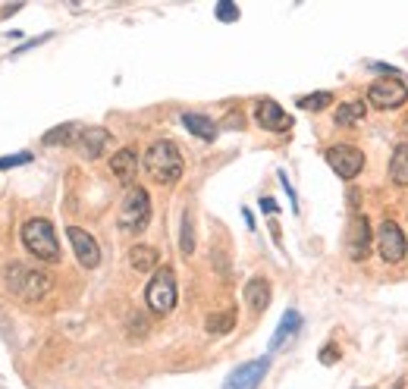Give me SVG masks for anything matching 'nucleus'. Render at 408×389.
Wrapping results in <instances>:
<instances>
[{"label": "nucleus", "instance_id": "nucleus-1", "mask_svg": "<svg viewBox=\"0 0 408 389\" xmlns=\"http://www.w3.org/2000/svg\"><path fill=\"white\" fill-rule=\"evenodd\" d=\"M145 173L151 176L157 186H173V182H179L183 176V154H179V148L173 145V141H154L151 148L145 151Z\"/></svg>", "mask_w": 408, "mask_h": 389}, {"label": "nucleus", "instance_id": "nucleus-2", "mask_svg": "<svg viewBox=\"0 0 408 389\" xmlns=\"http://www.w3.org/2000/svg\"><path fill=\"white\" fill-rule=\"evenodd\" d=\"M4 280H6V289H10L16 298H22V301H38V298H44L47 292H51V286H53L51 276H47L44 270H35V267L22 264V261H13V264H6Z\"/></svg>", "mask_w": 408, "mask_h": 389}, {"label": "nucleus", "instance_id": "nucleus-3", "mask_svg": "<svg viewBox=\"0 0 408 389\" xmlns=\"http://www.w3.org/2000/svg\"><path fill=\"white\" fill-rule=\"evenodd\" d=\"M22 245H26L38 261H47V264H57L60 261L57 233H53L51 220H44V217H31L22 223Z\"/></svg>", "mask_w": 408, "mask_h": 389}, {"label": "nucleus", "instance_id": "nucleus-4", "mask_svg": "<svg viewBox=\"0 0 408 389\" xmlns=\"http://www.w3.org/2000/svg\"><path fill=\"white\" fill-rule=\"evenodd\" d=\"M176 276H173L170 267H157L154 276L148 280V289H145V301L154 314H170L176 308Z\"/></svg>", "mask_w": 408, "mask_h": 389}, {"label": "nucleus", "instance_id": "nucleus-5", "mask_svg": "<svg viewBox=\"0 0 408 389\" xmlns=\"http://www.w3.org/2000/svg\"><path fill=\"white\" fill-rule=\"evenodd\" d=\"M151 220V198L141 186H132L120 204V229L123 233H141Z\"/></svg>", "mask_w": 408, "mask_h": 389}, {"label": "nucleus", "instance_id": "nucleus-6", "mask_svg": "<svg viewBox=\"0 0 408 389\" xmlns=\"http://www.w3.org/2000/svg\"><path fill=\"white\" fill-rule=\"evenodd\" d=\"M408 101V85L399 76H383L367 89V104L377 110H396Z\"/></svg>", "mask_w": 408, "mask_h": 389}, {"label": "nucleus", "instance_id": "nucleus-7", "mask_svg": "<svg viewBox=\"0 0 408 389\" xmlns=\"http://www.w3.org/2000/svg\"><path fill=\"white\" fill-rule=\"evenodd\" d=\"M327 163L340 179H355L364 170V154L355 145H333L327 148Z\"/></svg>", "mask_w": 408, "mask_h": 389}, {"label": "nucleus", "instance_id": "nucleus-8", "mask_svg": "<svg viewBox=\"0 0 408 389\" xmlns=\"http://www.w3.org/2000/svg\"><path fill=\"white\" fill-rule=\"evenodd\" d=\"M377 248H380V258L387 261V264H399V261L405 258V233L399 229V223H392V220H383L380 223V233H377Z\"/></svg>", "mask_w": 408, "mask_h": 389}, {"label": "nucleus", "instance_id": "nucleus-9", "mask_svg": "<svg viewBox=\"0 0 408 389\" xmlns=\"http://www.w3.org/2000/svg\"><path fill=\"white\" fill-rule=\"evenodd\" d=\"M267 370H270V358L245 361V364H239L230 377H226L223 389H257V386H261V380L267 377Z\"/></svg>", "mask_w": 408, "mask_h": 389}, {"label": "nucleus", "instance_id": "nucleus-10", "mask_svg": "<svg viewBox=\"0 0 408 389\" xmlns=\"http://www.w3.org/2000/svg\"><path fill=\"white\" fill-rule=\"evenodd\" d=\"M66 239H69V245H73L78 264H82L85 270H94L101 264V248H98V242H94L91 233H85V229H78V226H69Z\"/></svg>", "mask_w": 408, "mask_h": 389}, {"label": "nucleus", "instance_id": "nucleus-11", "mask_svg": "<svg viewBox=\"0 0 408 389\" xmlns=\"http://www.w3.org/2000/svg\"><path fill=\"white\" fill-rule=\"evenodd\" d=\"M345 255L352 261H364L371 255V223H367V217H355L349 223V233H345Z\"/></svg>", "mask_w": 408, "mask_h": 389}, {"label": "nucleus", "instance_id": "nucleus-12", "mask_svg": "<svg viewBox=\"0 0 408 389\" xmlns=\"http://www.w3.org/2000/svg\"><path fill=\"white\" fill-rule=\"evenodd\" d=\"M110 145H113V135H110L107 129H101V126H88V129H82V132H78V141H76L78 154H82L85 161H98Z\"/></svg>", "mask_w": 408, "mask_h": 389}, {"label": "nucleus", "instance_id": "nucleus-13", "mask_svg": "<svg viewBox=\"0 0 408 389\" xmlns=\"http://www.w3.org/2000/svg\"><path fill=\"white\" fill-rule=\"evenodd\" d=\"M255 120L264 126V129H270V132H286L289 126H292V116L282 110L277 101H270V98H264V101H257V107H255Z\"/></svg>", "mask_w": 408, "mask_h": 389}, {"label": "nucleus", "instance_id": "nucleus-14", "mask_svg": "<svg viewBox=\"0 0 408 389\" xmlns=\"http://www.w3.org/2000/svg\"><path fill=\"white\" fill-rule=\"evenodd\" d=\"M110 170H113V176L120 186H129L136 182V173H138V154L136 148H120L113 157H110Z\"/></svg>", "mask_w": 408, "mask_h": 389}, {"label": "nucleus", "instance_id": "nucleus-15", "mask_svg": "<svg viewBox=\"0 0 408 389\" xmlns=\"http://www.w3.org/2000/svg\"><path fill=\"white\" fill-rule=\"evenodd\" d=\"M298 330H302V314H298V311H292V308H289V311L282 314V320H280L277 333H273V339H270V352H280V348L286 345V343H289V339L295 336Z\"/></svg>", "mask_w": 408, "mask_h": 389}, {"label": "nucleus", "instance_id": "nucleus-16", "mask_svg": "<svg viewBox=\"0 0 408 389\" xmlns=\"http://www.w3.org/2000/svg\"><path fill=\"white\" fill-rule=\"evenodd\" d=\"M245 301H248V308H251L255 314L267 311V305H270V283H267L264 276H255V280H248V283H245Z\"/></svg>", "mask_w": 408, "mask_h": 389}, {"label": "nucleus", "instance_id": "nucleus-17", "mask_svg": "<svg viewBox=\"0 0 408 389\" xmlns=\"http://www.w3.org/2000/svg\"><path fill=\"white\" fill-rule=\"evenodd\" d=\"M183 126L192 135H198L201 141H214L217 138V123L204 113H183Z\"/></svg>", "mask_w": 408, "mask_h": 389}, {"label": "nucleus", "instance_id": "nucleus-18", "mask_svg": "<svg viewBox=\"0 0 408 389\" xmlns=\"http://www.w3.org/2000/svg\"><path fill=\"white\" fill-rule=\"evenodd\" d=\"M78 126L76 123H63V126H57V129H51V132H44V145L47 148H66V145H76L78 141Z\"/></svg>", "mask_w": 408, "mask_h": 389}, {"label": "nucleus", "instance_id": "nucleus-19", "mask_svg": "<svg viewBox=\"0 0 408 389\" xmlns=\"http://www.w3.org/2000/svg\"><path fill=\"white\" fill-rule=\"evenodd\" d=\"M129 264L136 273H151V270H157V248H151V245H136V248L129 251Z\"/></svg>", "mask_w": 408, "mask_h": 389}, {"label": "nucleus", "instance_id": "nucleus-20", "mask_svg": "<svg viewBox=\"0 0 408 389\" xmlns=\"http://www.w3.org/2000/svg\"><path fill=\"white\" fill-rule=\"evenodd\" d=\"M367 113V104L364 101H342L336 107V126H358Z\"/></svg>", "mask_w": 408, "mask_h": 389}, {"label": "nucleus", "instance_id": "nucleus-21", "mask_svg": "<svg viewBox=\"0 0 408 389\" xmlns=\"http://www.w3.org/2000/svg\"><path fill=\"white\" fill-rule=\"evenodd\" d=\"M389 179L396 186L408 188V145H399L389 157Z\"/></svg>", "mask_w": 408, "mask_h": 389}, {"label": "nucleus", "instance_id": "nucleus-22", "mask_svg": "<svg viewBox=\"0 0 408 389\" xmlns=\"http://www.w3.org/2000/svg\"><path fill=\"white\" fill-rule=\"evenodd\" d=\"M235 327V311H220V314H210L208 323H204V330L214 333V336H223V333H230Z\"/></svg>", "mask_w": 408, "mask_h": 389}, {"label": "nucleus", "instance_id": "nucleus-23", "mask_svg": "<svg viewBox=\"0 0 408 389\" xmlns=\"http://www.w3.org/2000/svg\"><path fill=\"white\" fill-rule=\"evenodd\" d=\"M179 251L183 255H192L195 251V229H192V213H183V233H179Z\"/></svg>", "mask_w": 408, "mask_h": 389}, {"label": "nucleus", "instance_id": "nucleus-24", "mask_svg": "<svg viewBox=\"0 0 408 389\" xmlns=\"http://www.w3.org/2000/svg\"><path fill=\"white\" fill-rule=\"evenodd\" d=\"M330 101H333V94L330 91H314V94L298 98V107L302 110H324V107H330Z\"/></svg>", "mask_w": 408, "mask_h": 389}, {"label": "nucleus", "instance_id": "nucleus-25", "mask_svg": "<svg viewBox=\"0 0 408 389\" xmlns=\"http://www.w3.org/2000/svg\"><path fill=\"white\" fill-rule=\"evenodd\" d=\"M214 16L220 22H235L239 19V6H235L233 0H220V4L214 6Z\"/></svg>", "mask_w": 408, "mask_h": 389}, {"label": "nucleus", "instance_id": "nucleus-26", "mask_svg": "<svg viewBox=\"0 0 408 389\" xmlns=\"http://www.w3.org/2000/svg\"><path fill=\"white\" fill-rule=\"evenodd\" d=\"M31 163V154H13V157H0V170H13V166H26Z\"/></svg>", "mask_w": 408, "mask_h": 389}, {"label": "nucleus", "instance_id": "nucleus-27", "mask_svg": "<svg viewBox=\"0 0 408 389\" xmlns=\"http://www.w3.org/2000/svg\"><path fill=\"white\" fill-rule=\"evenodd\" d=\"M340 361V348L336 345H327L324 352H320V364H336Z\"/></svg>", "mask_w": 408, "mask_h": 389}, {"label": "nucleus", "instance_id": "nucleus-28", "mask_svg": "<svg viewBox=\"0 0 408 389\" xmlns=\"http://www.w3.org/2000/svg\"><path fill=\"white\" fill-rule=\"evenodd\" d=\"M261 211L264 213H277L280 208H277V201H273V198H261Z\"/></svg>", "mask_w": 408, "mask_h": 389}, {"label": "nucleus", "instance_id": "nucleus-29", "mask_svg": "<svg viewBox=\"0 0 408 389\" xmlns=\"http://www.w3.org/2000/svg\"><path fill=\"white\" fill-rule=\"evenodd\" d=\"M242 123H245V120H242L239 113H230V116H226V129H239Z\"/></svg>", "mask_w": 408, "mask_h": 389}, {"label": "nucleus", "instance_id": "nucleus-30", "mask_svg": "<svg viewBox=\"0 0 408 389\" xmlns=\"http://www.w3.org/2000/svg\"><path fill=\"white\" fill-rule=\"evenodd\" d=\"M242 217H245V223H248V229H255V217H251V211H242Z\"/></svg>", "mask_w": 408, "mask_h": 389}]
</instances>
